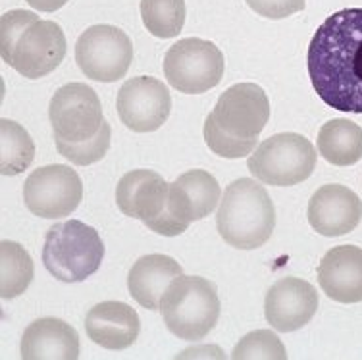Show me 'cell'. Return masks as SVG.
Returning a JSON list of instances; mask_svg holds the SVG:
<instances>
[{
  "mask_svg": "<svg viewBox=\"0 0 362 360\" xmlns=\"http://www.w3.org/2000/svg\"><path fill=\"white\" fill-rule=\"evenodd\" d=\"M307 66L322 103L362 114V8H345L322 21L308 45Z\"/></svg>",
  "mask_w": 362,
  "mask_h": 360,
  "instance_id": "1",
  "label": "cell"
},
{
  "mask_svg": "<svg viewBox=\"0 0 362 360\" xmlns=\"http://www.w3.org/2000/svg\"><path fill=\"white\" fill-rule=\"evenodd\" d=\"M62 28L29 10H10L0 18V56L20 76L39 79L52 74L66 56Z\"/></svg>",
  "mask_w": 362,
  "mask_h": 360,
  "instance_id": "2",
  "label": "cell"
},
{
  "mask_svg": "<svg viewBox=\"0 0 362 360\" xmlns=\"http://www.w3.org/2000/svg\"><path fill=\"white\" fill-rule=\"evenodd\" d=\"M216 228L230 247L241 250L262 247L276 228V208L268 191L251 178L230 183L220 201Z\"/></svg>",
  "mask_w": 362,
  "mask_h": 360,
  "instance_id": "3",
  "label": "cell"
},
{
  "mask_svg": "<svg viewBox=\"0 0 362 360\" xmlns=\"http://www.w3.org/2000/svg\"><path fill=\"white\" fill-rule=\"evenodd\" d=\"M164 324L177 339H204L220 318L216 285L199 276H177L162 295Z\"/></svg>",
  "mask_w": 362,
  "mask_h": 360,
  "instance_id": "4",
  "label": "cell"
},
{
  "mask_svg": "<svg viewBox=\"0 0 362 360\" xmlns=\"http://www.w3.org/2000/svg\"><path fill=\"white\" fill-rule=\"evenodd\" d=\"M105 243L95 228L79 220L54 223L47 231L42 264L64 284H79L100 268Z\"/></svg>",
  "mask_w": 362,
  "mask_h": 360,
  "instance_id": "5",
  "label": "cell"
},
{
  "mask_svg": "<svg viewBox=\"0 0 362 360\" xmlns=\"http://www.w3.org/2000/svg\"><path fill=\"white\" fill-rule=\"evenodd\" d=\"M316 158V149L305 135L287 132L264 139L251 153L247 168L266 185L291 187L313 175Z\"/></svg>",
  "mask_w": 362,
  "mask_h": 360,
  "instance_id": "6",
  "label": "cell"
},
{
  "mask_svg": "<svg viewBox=\"0 0 362 360\" xmlns=\"http://www.w3.org/2000/svg\"><path fill=\"white\" fill-rule=\"evenodd\" d=\"M220 201L222 189L216 178L204 170H189L170 183L166 210L145 226L158 236H181L191 223L212 214Z\"/></svg>",
  "mask_w": 362,
  "mask_h": 360,
  "instance_id": "7",
  "label": "cell"
},
{
  "mask_svg": "<svg viewBox=\"0 0 362 360\" xmlns=\"http://www.w3.org/2000/svg\"><path fill=\"white\" fill-rule=\"evenodd\" d=\"M226 69L222 50L212 41L181 39L164 56V76L168 83L185 95H201L220 85Z\"/></svg>",
  "mask_w": 362,
  "mask_h": 360,
  "instance_id": "8",
  "label": "cell"
},
{
  "mask_svg": "<svg viewBox=\"0 0 362 360\" xmlns=\"http://www.w3.org/2000/svg\"><path fill=\"white\" fill-rule=\"evenodd\" d=\"M76 62L85 77L114 83L126 77L133 62L132 39L116 25H93L77 39Z\"/></svg>",
  "mask_w": 362,
  "mask_h": 360,
  "instance_id": "9",
  "label": "cell"
},
{
  "mask_svg": "<svg viewBox=\"0 0 362 360\" xmlns=\"http://www.w3.org/2000/svg\"><path fill=\"white\" fill-rule=\"evenodd\" d=\"M23 201L31 214L45 220H58L70 216L81 204L83 183L70 166H42L25 180Z\"/></svg>",
  "mask_w": 362,
  "mask_h": 360,
  "instance_id": "10",
  "label": "cell"
},
{
  "mask_svg": "<svg viewBox=\"0 0 362 360\" xmlns=\"http://www.w3.org/2000/svg\"><path fill=\"white\" fill-rule=\"evenodd\" d=\"M49 118L54 137L70 143L95 137L106 122L100 98L85 83H68L56 91L50 100Z\"/></svg>",
  "mask_w": 362,
  "mask_h": 360,
  "instance_id": "11",
  "label": "cell"
},
{
  "mask_svg": "<svg viewBox=\"0 0 362 360\" xmlns=\"http://www.w3.org/2000/svg\"><path fill=\"white\" fill-rule=\"evenodd\" d=\"M118 114L122 124L135 133H151L166 124L172 110L170 91L160 79L139 76L127 79L118 91Z\"/></svg>",
  "mask_w": 362,
  "mask_h": 360,
  "instance_id": "12",
  "label": "cell"
},
{
  "mask_svg": "<svg viewBox=\"0 0 362 360\" xmlns=\"http://www.w3.org/2000/svg\"><path fill=\"white\" fill-rule=\"evenodd\" d=\"M210 116L231 137L258 139L270 120V100L262 87L237 83L220 95Z\"/></svg>",
  "mask_w": 362,
  "mask_h": 360,
  "instance_id": "13",
  "label": "cell"
},
{
  "mask_svg": "<svg viewBox=\"0 0 362 360\" xmlns=\"http://www.w3.org/2000/svg\"><path fill=\"white\" fill-rule=\"evenodd\" d=\"M318 303L314 285L300 277H281L266 293L264 316L276 332H297L314 318Z\"/></svg>",
  "mask_w": 362,
  "mask_h": 360,
  "instance_id": "14",
  "label": "cell"
},
{
  "mask_svg": "<svg viewBox=\"0 0 362 360\" xmlns=\"http://www.w3.org/2000/svg\"><path fill=\"white\" fill-rule=\"evenodd\" d=\"M308 223L324 237H341L358 228L362 201L353 189L337 183L322 185L308 201Z\"/></svg>",
  "mask_w": 362,
  "mask_h": 360,
  "instance_id": "15",
  "label": "cell"
},
{
  "mask_svg": "<svg viewBox=\"0 0 362 360\" xmlns=\"http://www.w3.org/2000/svg\"><path fill=\"white\" fill-rule=\"evenodd\" d=\"M170 183L153 170H132L122 175L116 187V202L122 214L148 223L166 210Z\"/></svg>",
  "mask_w": 362,
  "mask_h": 360,
  "instance_id": "16",
  "label": "cell"
},
{
  "mask_svg": "<svg viewBox=\"0 0 362 360\" xmlns=\"http://www.w3.org/2000/svg\"><path fill=\"white\" fill-rule=\"evenodd\" d=\"M320 289L335 303H362V249L339 245L327 250L318 266Z\"/></svg>",
  "mask_w": 362,
  "mask_h": 360,
  "instance_id": "17",
  "label": "cell"
},
{
  "mask_svg": "<svg viewBox=\"0 0 362 360\" xmlns=\"http://www.w3.org/2000/svg\"><path fill=\"white\" fill-rule=\"evenodd\" d=\"M85 330L93 343L108 351H124L137 341L141 332L139 314L119 301H105L89 310Z\"/></svg>",
  "mask_w": 362,
  "mask_h": 360,
  "instance_id": "18",
  "label": "cell"
},
{
  "mask_svg": "<svg viewBox=\"0 0 362 360\" xmlns=\"http://www.w3.org/2000/svg\"><path fill=\"white\" fill-rule=\"evenodd\" d=\"M23 360L79 359V335L60 318H39L29 324L21 337Z\"/></svg>",
  "mask_w": 362,
  "mask_h": 360,
  "instance_id": "19",
  "label": "cell"
},
{
  "mask_svg": "<svg viewBox=\"0 0 362 360\" xmlns=\"http://www.w3.org/2000/svg\"><path fill=\"white\" fill-rule=\"evenodd\" d=\"M183 270L172 257L166 255H146L133 264L127 276V289L137 303L146 310H160L162 295L168 285Z\"/></svg>",
  "mask_w": 362,
  "mask_h": 360,
  "instance_id": "20",
  "label": "cell"
},
{
  "mask_svg": "<svg viewBox=\"0 0 362 360\" xmlns=\"http://www.w3.org/2000/svg\"><path fill=\"white\" fill-rule=\"evenodd\" d=\"M318 153L334 166H353L362 160V127L345 118L329 120L318 132Z\"/></svg>",
  "mask_w": 362,
  "mask_h": 360,
  "instance_id": "21",
  "label": "cell"
},
{
  "mask_svg": "<svg viewBox=\"0 0 362 360\" xmlns=\"http://www.w3.org/2000/svg\"><path fill=\"white\" fill-rule=\"evenodd\" d=\"M33 276L35 268L28 250L16 241L0 243V297L4 301L20 297L28 291Z\"/></svg>",
  "mask_w": 362,
  "mask_h": 360,
  "instance_id": "22",
  "label": "cell"
},
{
  "mask_svg": "<svg viewBox=\"0 0 362 360\" xmlns=\"http://www.w3.org/2000/svg\"><path fill=\"white\" fill-rule=\"evenodd\" d=\"M35 158V143L20 124L14 120H0V173L20 175L25 172Z\"/></svg>",
  "mask_w": 362,
  "mask_h": 360,
  "instance_id": "23",
  "label": "cell"
},
{
  "mask_svg": "<svg viewBox=\"0 0 362 360\" xmlns=\"http://www.w3.org/2000/svg\"><path fill=\"white\" fill-rule=\"evenodd\" d=\"M185 0H141V18L146 31L158 39H174L185 25Z\"/></svg>",
  "mask_w": 362,
  "mask_h": 360,
  "instance_id": "24",
  "label": "cell"
},
{
  "mask_svg": "<svg viewBox=\"0 0 362 360\" xmlns=\"http://www.w3.org/2000/svg\"><path fill=\"white\" fill-rule=\"evenodd\" d=\"M110 124L105 122L103 127H100V132L95 137L81 141V143H70V141H64V139H56V149H58V153L62 154L64 158L70 160L71 164H76V166H90V164L105 158V154L110 149Z\"/></svg>",
  "mask_w": 362,
  "mask_h": 360,
  "instance_id": "25",
  "label": "cell"
},
{
  "mask_svg": "<svg viewBox=\"0 0 362 360\" xmlns=\"http://www.w3.org/2000/svg\"><path fill=\"white\" fill-rule=\"evenodd\" d=\"M233 360H287L281 339L270 330H257L245 335L231 353Z\"/></svg>",
  "mask_w": 362,
  "mask_h": 360,
  "instance_id": "26",
  "label": "cell"
},
{
  "mask_svg": "<svg viewBox=\"0 0 362 360\" xmlns=\"http://www.w3.org/2000/svg\"><path fill=\"white\" fill-rule=\"evenodd\" d=\"M204 141L214 154L222 158H243L257 149L258 139H237L223 133L212 116L204 122Z\"/></svg>",
  "mask_w": 362,
  "mask_h": 360,
  "instance_id": "27",
  "label": "cell"
},
{
  "mask_svg": "<svg viewBox=\"0 0 362 360\" xmlns=\"http://www.w3.org/2000/svg\"><path fill=\"white\" fill-rule=\"evenodd\" d=\"M245 2L258 16L268 20H284L307 6V0H245Z\"/></svg>",
  "mask_w": 362,
  "mask_h": 360,
  "instance_id": "28",
  "label": "cell"
},
{
  "mask_svg": "<svg viewBox=\"0 0 362 360\" xmlns=\"http://www.w3.org/2000/svg\"><path fill=\"white\" fill-rule=\"evenodd\" d=\"M25 2L39 12H56V10L66 6L70 0H25Z\"/></svg>",
  "mask_w": 362,
  "mask_h": 360,
  "instance_id": "29",
  "label": "cell"
}]
</instances>
